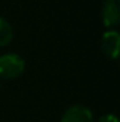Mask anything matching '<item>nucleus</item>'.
<instances>
[{"mask_svg":"<svg viewBox=\"0 0 120 122\" xmlns=\"http://www.w3.org/2000/svg\"><path fill=\"white\" fill-rule=\"evenodd\" d=\"M102 20L106 26H116L120 20V0H105L102 7Z\"/></svg>","mask_w":120,"mask_h":122,"instance_id":"7ed1b4c3","label":"nucleus"},{"mask_svg":"<svg viewBox=\"0 0 120 122\" xmlns=\"http://www.w3.org/2000/svg\"><path fill=\"white\" fill-rule=\"evenodd\" d=\"M92 112L86 107L74 105L64 112L61 122H92Z\"/></svg>","mask_w":120,"mask_h":122,"instance_id":"20e7f679","label":"nucleus"},{"mask_svg":"<svg viewBox=\"0 0 120 122\" xmlns=\"http://www.w3.org/2000/svg\"><path fill=\"white\" fill-rule=\"evenodd\" d=\"M24 71V60L18 54H3L0 56V77L4 80H13L21 75Z\"/></svg>","mask_w":120,"mask_h":122,"instance_id":"f257e3e1","label":"nucleus"},{"mask_svg":"<svg viewBox=\"0 0 120 122\" xmlns=\"http://www.w3.org/2000/svg\"><path fill=\"white\" fill-rule=\"evenodd\" d=\"M100 47L103 50V53L106 56H109L110 58L116 60L117 54H119L120 48V36L116 30H109L102 36V41H100Z\"/></svg>","mask_w":120,"mask_h":122,"instance_id":"f03ea898","label":"nucleus"},{"mask_svg":"<svg viewBox=\"0 0 120 122\" xmlns=\"http://www.w3.org/2000/svg\"><path fill=\"white\" fill-rule=\"evenodd\" d=\"M13 38V29L7 20L0 17V47L7 46Z\"/></svg>","mask_w":120,"mask_h":122,"instance_id":"39448f33","label":"nucleus"},{"mask_svg":"<svg viewBox=\"0 0 120 122\" xmlns=\"http://www.w3.org/2000/svg\"><path fill=\"white\" fill-rule=\"evenodd\" d=\"M99 122H119V119H117L116 115H113V114H107V115H103V117L99 119Z\"/></svg>","mask_w":120,"mask_h":122,"instance_id":"423d86ee","label":"nucleus"}]
</instances>
